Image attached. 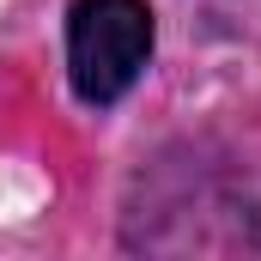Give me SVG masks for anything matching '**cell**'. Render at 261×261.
I'll list each match as a JSON object with an SVG mask.
<instances>
[{"mask_svg": "<svg viewBox=\"0 0 261 261\" xmlns=\"http://www.w3.org/2000/svg\"><path fill=\"white\" fill-rule=\"evenodd\" d=\"M152 55V6L146 0H79L67 18V73L79 103L110 110L128 97Z\"/></svg>", "mask_w": 261, "mask_h": 261, "instance_id": "6da1fadb", "label": "cell"}]
</instances>
